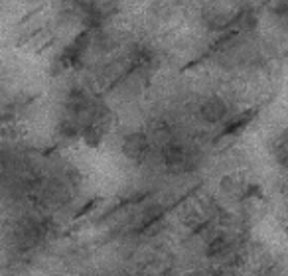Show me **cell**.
Here are the masks:
<instances>
[{
  "label": "cell",
  "mask_w": 288,
  "mask_h": 276,
  "mask_svg": "<svg viewBox=\"0 0 288 276\" xmlns=\"http://www.w3.org/2000/svg\"><path fill=\"white\" fill-rule=\"evenodd\" d=\"M200 114L205 123H219L227 116V103L223 99H217V97H212V99L203 101L200 107Z\"/></svg>",
  "instance_id": "obj_2"
},
{
  "label": "cell",
  "mask_w": 288,
  "mask_h": 276,
  "mask_svg": "<svg viewBox=\"0 0 288 276\" xmlns=\"http://www.w3.org/2000/svg\"><path fill=\"white\" fill-rule=\"evenodd\" d=\"M275 158L282 168H288V132L276 138L275 144Z\"/></svg>",
  "instance_id": "obj_3"
},
{
  "label": "cell",
  "mask_w": 288,
  "mask_h": 276,
  "mask_svg": "<svg viewBox=\"0 0 288 276\" xmlns=\"http://www.w3.org/2000/svg\"><path fill=\"white\" fill-rule=\"evenodd\" d=\"M148 152V138L144 132H128L123 138V154H125L128 160H142L144 154Z\"/></svg>",
  "instance_id": "obj_1"
}]
</instances>
